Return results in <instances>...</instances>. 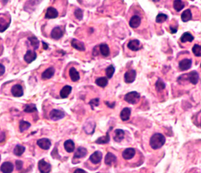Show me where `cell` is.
<instances>
[{
	"mask_svg": "<svg viewBox=\"0 0 201 173\" xmlns=\"http://www.w3.org/2000/svg\"><path fill=\"white\" fill-rule=\"evenodd\" d=\"M166 142L165 137L161 133H155L150 139V146L153 150H157L162 147Z\"/></svg>",
	"mask_w": 201,
	"mask_h": 173,
	"instance_id": "6da1fadb",
	"label": "cell"
},
{
	"mask_svg": "<svg viewBox=\"0 0 201 173\" xmlns=\"http://www.w3.org/2000/svg\"><path fill=\"white\" fill-rule=\"evenodd\" d=\"M199 79V76L198 73L196 71H192L188 74H185L180 75L179 77V78H178L177 81L178 83H180V84L182 81H188L191 84L196 85L198 83Z\"/></svg>",
	"mask_w": 201,
	"mask_h": 173,
	"instance_id": "7a4b0ae2",
	"label": "cell"
},
{
	"mask_svg": "<svg viewBox=\"0 0 201 173\" xmlns=\"http://www.w3.org/2000/svg\"><path fill=\"white\" fill-rule=\"evenodd\" d=\"M10 15L8 13H0V32H3L10 25Z\"/></svg>",
	"mask_w": 201,
	"mask_h": 173,
	"instance_id": "3957f363",
	"label": "cell"
},
{
	"mask_svg": "<svg viewBox=\"0 0 201 173\" xmlns=\"http://www.w3.org/2000/svg\"><path fill=\"white\" fill-rule=\"evenodd\" d=\"M141 95L137 91H131L124 96V100L131 104H137L139 101Z\"/></svg>",
	"mask_w": 201,
	"mask_h": 173,
	"instance_id": "277c9868",
	"label": "cell"
},
{
	"mask_svg": "<svg viewBox=\"0 0 201 173\" xmlns=\"http://www.w3.org/2000/svg\"><path fill=\"white\" fill-rule=\"evenodd\" d=\"M137 72L135 70H129L124 74L125 82L128 84L132 83L136 79Z\"/></svg>",
	"mask_w": 201,
	"mask_h": 173,
	"instance_id": "5b68a950",
	"label": "cell"
},
{
	"mask_svg": "<svg viewBox=\"0 0 201 173\" xmlns=\"http://www.w3.org/2000/svg\"><path fill=\"white\" fill-rule=\"evenodd\" d=\"M38 169L41 173H49L51 170V166L49 163L46 162L44 159L38 162Z\"/></svg>",
	"mask_w": 201,
	"mask_h": 173,
	"instance_id": "8992f818",
	"label": "cell"
},
{
	"mask_svg": "<svg viewBox=\"0 0 201 173\" xmlns=\"http://www.w3.org/2000/svg\"><path fill=\"white\" fill-rule=\"evenodd\" d=\"M65 114L63 111L57 109H54L53 110L51 111V112L49 113L50 118L54 121L59 120L65 117Z\"/></svg>",
	"mask_w": 201,
	"mask_h": 173,
	"instance_id": "52a82bcc",
	"label": "cell"
},
{
	"mask_svg": "<svg viewBox=\"0 0 201 173\" xmlns=\"http://www.w3.org/2000/svg\"><path fill=\"white\" fill-rule=\"evenodd\" d=\"M192 64V60L191 59L185 58L180 61L178 66L180 71H184L191 68Z\"/></svg>",
	"mask_w": 201,
	"mask_h": 173,
	"instance_id": "ba28073f",
	"label": "cell"
},
{
	"mask_svg": "<svg viewBox=\"0 0 201 173\" xmlns=\"http://www.w3.org/2000/svg\"><path fill=\"white\" fill-rule=\"evenodd\" d=\"M95 127H96V124L94 121H87L85 123L84 129L86 133L88 134H92L95 131Z\"/></svg>",
	"mask_w": 201,
	"mask_h": 173,
	"instance_id": "9c48e42d",
	"label": "cell"
},
{
	"mask_svg": "<svg viewBox=\"0 0 201 173\" xmlns=\"http://www.w3.org/2000/svg\"><path fill=\"white\" fill-rule=\"evenodd\" d=\"M11 93L15 97H21L24 95L23 88L20 84H16L11 89Z\"/></svg>",
	"mask_w": 201,
	"mask_h": 173,
	"instance_id": "30bf717a",
	"label": "cell"
},
{
	"mask_svg": "<svg viewBox=\"0 0 201 173\" xmlns=\"http://www.w3.org/2000/svg\"><path fill=\"white\" fill-rule=\"evenodd\" d=\"M37 144L41 148L45 150H47L48 149H49V148L51 146V142L49 139L46 138L39 139L37 141Z\"/></svg>",
	"mask_w": 201,
	"mask_h": 173,
	"instance_id": "8fae6325",
	"label": "cell"
},
{
	"mask_svg": "<svg viewBox=\"0 0 201 173\" xmlns=\"http://www.w3.org/2000/svg\"><path fill=\"white\" fill-rule=\"evenodd\" d=\"M58 16V12L57 10L53 7H49L47 10L45 18L46 19H54L57 18Z\"/></svg>",
	"mask_w": 201,
	"mask_h": 173,
	"instance_id": "7c38bea8",
	"label": "cell"
},
{
	"mask_svg": "<svg viewBox=\"0 0 201 173\" xmlns=\"http://www.w3.org/2000/svg\"><path fill=\"white\" fill-rule=\"evenodd\" d=\"M0 170L2 173H11L14 170V165L11 162L6 161L2 164Z\"/></svg>",
	"mask_w": 201,
	"mask_h": 173,
	"instance_id": "4fadbf2b",
	"label": "cell"
},
{
	"mask_svg": "<svg viewBox=\"0 0 201 173\" xmlns=\"http://www.w3.org/2000/svg\"><path fill=\"white\" fill-rule=\"evenodd\" d=\"M63 35V31L59 26H56L54 28L51 33V37L55 40H58L61 38Z\"/></svg>",
	"mask_w": 201,
	"mask_h": 173,
	"instance_id": "5bb4252c",
	"label": "cell"
},
{
	"mask_svg": "<svg viewBox=\"0 0 201 173\" xmlns=\"http://www.w3.org/2000/svg\"><path fill=\"white\" fill-rule=\"evenodd\" d=\"M37 53L32 50H28L26 51V54L24 57V60L28 64H30L33 62L37 58Z\"/></svg>",
	"mask_w": 201,
	"mask_h": 173,
	"instance_id": "9a60e30c",
	"label": "cell"
},
{
	"mask_svg": "<svg viewBox=\"0 0 201 173\" xmlns=\"http://www.w3.org/2000/svg\"><path fill=\"white\" fill-rule=\"evenodd\" d=\"M141 18L139 16L135 15L131 18L129 22V25L132 28H137L141 25Z\"/></svg>",
	"mask_w": 201,
	"mask_h": 173,
	"instance_id": "2e32d148",
	"label": "cell"
},
{
	"mask_svg": "<svg viewBox=\"0 0 201 173\" xmlns=\"http://www.w3.org/2000/svg\"><path fill=\"white\" fill-rule=\"evenodd\" d=\"M71 46L79 51H84L85 50L84 43L75 38L72 40Z\"/></svg>",
	"mask_w": 201,
	"mask_h": 173,
	"instance_id": "e0dca14e",
	"label": "cell"
},
{
	"mask_svg": "<svg viewBox=\"0 0 201 173\" xmlns=\"http://www.w3.org/2000/svg\"><path fill=\"white\" fill-rule=\"evenodd\" d=\"M128 48L133 51H137L141 49L140 47V41L138 40H130L128 43Z\"/></svg>",
	"mask_w": 201,
	"mask_h": 173,
	"instance_id": "ac0fdd59",
	"label": "cell"
},
{
	"mask_svg": "<svg viewBox=\"0 0 201 173\" xmlns=\"http://www.w3.org/2000/svg\"><path fill=\"white\" fill-rule=\"evenodd\" d=\"M135 154V150L133 148H128L125 149L123 152H122V157L124 158L125 160H130L134 157Z\"/></svg>",
	"mask_w": 201,
	"mask_h": 173,
	"instance_id": "d6986e66",
	"label": "cell"
},
{
	"mask_svg": "<svg viewBox=\"0 0 201 173\" xmlns=\"http://www.w3.org/2000/svg\"><path fill=\"white\" fill-rule=\"evenodd\" d=\"M102 158V154L100 151H95L90 156V160L93 164H98L101 161Z\"/></svg>",
	"mask_w": 201,
	"mask_h": 173,
	"instance_id": "ffe728a7",
	"label": "cell"
},
{
	"mask_svg": "<svg viewBox=\"0 0 201 173\" xmlns=\"http://www.w3.org/2000/svg\"><path fill=\"white\" fill-rule=\"evenodd\" d=\"M69 77H70V79H71V81L73 82H77V81H79V79H80V75H79V72L77 71V70L74 67H71L69 69Z\"/></svg>",
	"mask_w": 201,
	"mask_h": 173,
	"instance_id": "44dd1931",
	"label": "cell"
},
{
	"mask_svg": "<svg viewBox=\"0 0 201 173\" xmlns=\"http://www.w3.org/2000/svg\"><path fill=\"white\" fill-rule=\"evenodd\" d=\"M72 90V88L71 86L68 85H65L60 91V93H59L60 97L63 99L67 98L69 94L71 93Z\"/></svg>",
	"mask_w": 201,
	"mask_h": 173,
	"instance_id": "7402d4cb",
	"label": "cell"
},
{
	"mask_svg": "<svg viewBox=\"0 0 201 173\" xmlns=\"http://www.w3.org/2000/svg\"><path fill=\"white\" fill-rule=\"evenodd\" d=\"M55 74V69L54 67H49L45 70L41 75V78L43 79H51Z\"/></svg>",
	"mask_w": 201,
	"mask_h": 173,
	"instance_id": "603a6c76",
	"label": "cell"
},
{
	"mask_svg": "<svg viewBox=\"0 0 201 173\" xmlns=\"http://www.w3.org/2000/svg\"><path fill=\"white\" fill-rule=\"evenodd\" d=\"M116 162V157L111 152H108L105 157V163L107 166H111Z\"/></svg>",
	"mask_w": 201,
	"mask_h": 173,
	"instance_id": "cb8c5ba5",
	"label": "cell"
},
{
	"mask_svg": "<svg viewBox=\"0 0 201 173\" xmlns=\"http://www.w3.org/2000/svg\"><path fill=\"white\" fill-rule=\"evenodd\" d=\"M131 114V109L128 107H125L121 111L120 113V118L123 121H126L129 119Z\"/></svg>",
	"mask_w": 201,
	"mask_h": 173,
	"instance_id": "d4e9b609",
	"label": "cell"
},
{
	"mask_svg": "<svg viewBox=\"0 0 201 173\" xmlns=\"http://www.w3.org/2000/svg\"><path fill=\"white\" fill-rule=\"evenodd\" d=\"M87 154V150L84 147H79L74 154V158H81L85 157Z\"/></svg>",
	"mask_w": 201,
	"mask_h": 173,
	"instance_id": "484cf974",
	"label": "cell"
},
{
	"mask_svg": "<svg viewBox=\"0 0 201 173\" xmlns=\"http://www.w3.org/2000/svg\"><path fill=\"white\" fill-rule=\"evenodd\" d=\"M100 50L101 55L104 57H107L110 55V47L108 46V44L103 43L101 44L100 46Z\"/></svg>",
	"mask_w": 201,
	"mask_h": 173,
	"instance_id": "4316f807",
	"label": "cell"
},
{
	"mask_svg": "<svg viewBox=\"0 0 201 173\" xmlns=\"http://www.w3.org/2000/svg\"><path fill=\"white\" fill-rule=\"evenodd\" d=\"M192 18V14L190 9H186L181 14V20L184 22L190 21Z\"/></svg>",
	"mask_w": 201,
	"mask_h": 173,
	"instance_id": "83f0119b",
	"label": "cell"
},
{
	"mask_svg": "<svg viewBox=\"0 0 201 173\" xmlns=\"http://www.w3.org/2000/svg\"><path fill=\"white\" fill-rule=\"evenodd\" d=\"M194 40V37L189 32H185L180 38V41L183 43L192 42Z\"/></svg>",
	"mask_w": 201,
	"mask_h": 173,
	"instance_id": "f1b7e54d",
	"label": "cell"
},
{
	"mask_svg": "<svg viewBox=\"0 0 201 173\" xmlns=\"http://www.w3.org/2000/svg\"><path fill=\"white\" fill-rule=\"evenodd\" d=\"M125 132L121 129H116L115 130V136L114 137V140L116 142H121L124 138Z\"/></svg>",
	"mask_w": 201,
	"mask_h": 173,
	"instance_id": "f546056e",
	"label": "cell"
},
{
	"mask_svg": "<svg viewBox=\"0 0 201 173\" xmlns=\"http://www.w3.org/2000/svg\"><path fill=\"white\" fill-rule=\"evenodd\" d=\"M63 146L65 150L68 152H73L75 150V144L74 142L71 140H68L65 141L63 144Z\"/></svg>",
	"mask_w": 201,
	"mask_h": 173,
	"instance_id": "4dcf8cb0",
	"label": "cell"
},
{
	"mask_svg": "<svg viewBox=\"0 0 201 173\" xmlns=\"http://www.w3.org/2000/svg\"><path fill=\"white\" fill-rule=\"evenodd\" d=\"M95 84L100 87H105L108 84V79H107V77H105L98 78L95 80Z\"/></svg>",
	"mask_w": 201,
	"mask_h": 173,
	"instance_id": "1f68e13d",
	"label": "cell"
},
{
	"mask_svg": "<svg viewBox=\"0 0 201 173\" xmlns=\"http://www.w3.org/2000/svg\"><path fill=\"white\" fill-rule=\"evenodd\" d=\"M28 41L30 42V44L31 45L32 47L34 48V50H37L39 46H40V41L37 37L35 36H32V37H28Z\"/></svg>",
	"mask_w": 201,
	"mask_h": 173,
	"instance_id": "d6a6232c",
	"label": "cell"
},
{
	"mask_svg": "<svg viewBox=\"0 0 201 173\" xmlns=\"http://www.w3.org/2000/svg\"><path fill=\"white\" fill-rule=\"evenodd\" d=\"M109 131H108L106 132V136H104L98 138L95 142L97 144H106L108 142H109L110 140V134H109Z\"/></svg>",
	"mask_w": 201,
	"mask_h": 173,
	"instance_id": "836d02e7",
	"label": "cell"
},
{
	"mask_svg": "<svg viewBox=\"0 0 201 173\" xmlns=\"http://www.w3.org/2000/svg\"><path fill=\"white\" fill-rule=\"evenodd\" d=\"M173 6L175 10L177 12H180L182 10H183V8L185 7V4L182 1L175 0L174 1Z\"/></svg>",
	"mask_w": 201,
	"mask_h": 173,
	"instance_id": "e575fe53",
	"label": "cell"
},
{
	"mask_svg": "<svg viewBox=\"0 0 201 173\" xmlns=\"http://www.w3.org/2000/svg\"><path fill=\"white\" fill-rule=\"evenodd\" d=\"M25 151L26 147L21 145H16L14 149V154L16 156L20 157L25 152Z\"/></svg>",
	"mask_w": 201,
	"mask_h": 173,
	"instance_id": "d590c367",
	"label": "cell"
},
{
	"mask_svg": "<svg viewBox=\"0 0 201 173\" xmlns=\"http://www.w3.org/2000/svg\"><path fill=\"white\" fill-rule=\"evenodd\" d=\"M115 71V68L113 65H110L106 68L105 73L107 79H111L113 77Z\"/></svg>",
	"mask_w": 201,
	"mask_h": 173,
	"instance_id": "8d00e7d4",
	"label": "cell"
},
{
	"mask_svg": "<svg viewBox=\"0 0 201 173\" xmlns=\"http://www.w3.org/2000/svg\"><path fill=\"white\" fill-rule=\"evenodd\" d=\"M165 87H166V85H165V84L164 81L162 79H158L157 80V81L156 82V84H155L156 90L158 92L162 91V90H164L165 89Z\"/></svg>",
	"mask_w": 201,
	"mask_h": 173,
	"instance_id": "74e56055",
	"label": "cell"
},
{
	"mask_svg": "<svg viewBox=\"0 0 201 173\" xmlns=\"http://www.w3.org/2000/svg\"><path fill=\"white\" fill-rule=\"evenodd\" d=\"M31 124L28 122V121H26L21 120L20 122V125H19V128L20 130L21 131V132L26 131V130H28L30 127H31Z\"/></svg>",
	"mask_w": 201,
	"mask_h": 173,
	"instance_id": "f35d334b",
	"label": "cell"
},
{
	"mask_svg": "<svg viewBox=\"0 0 201 173\" xmlns=\"http://www.w3.org/2000/svg\"><path fill=\"white\" fill-rule=\"evenodd\" d=\"M192 51L196 57H201V46L200 45L195 44L192 48Z\"/></svg>",
	"mask_w": 201,
	"mask_h": 173,
	"instance_id": "ab89813d",
	"label": "cell"
},
{
	"mask_svg": "<svg viewBox=\"0 0 201 173\" xmlns=\"http://www.w3.org/2000/svg\"><path fill=\"white\" fill-rule=\"evenodd\" d=\"M168 18V16L166 14L164 13H159L157 16L155 21L157 23H162L165 21H166Z\"/></svg>",
	"mask_w": 201,
	"mask_h": 173,
	"instance_id": "60d3db41",
	"label": "cell"
},
{
	"mask_svg": "<svg viewBox=\"0 0 201 173\" xmlns=\"http://www.w3.org/2000/svg\"><path fill=\"white\" fill-rule=\"evenodd\" d=\"M24 112L28 113H34V112H37V108L36 105L34 104H27L26 106L24 108Z\"/></svg>",
	"mask_w": 201,
	"mask_h": 173,
	"instance_id": "b9f144b4",
	"label": "cell"
},
{
	"mask_svg": "<svg viewBox=\"0 0 201 173\" xmlns=\"http://www.w3.org/2000/svg\"><path fill=\"white\" fill-rule=\"evenodd\" d=\"M74 16L78 20H82L83 18V11L81 8H77L74 12Z\"/></svg>",
	"mask_w": 201,
	"mask_h": 173,
	"instance_id": "7bdbcfd3",
	"label": "cell"
},
{
	"mask_svg": "<svg viewBox=\"0 0 201 173\" xmlns=\"http://www.w3.org/2000/svg\"><path fill=\"white\" fill-rule=\"evenodd\" d=\"M99 104H100V99L99 98L94 99L91 100L89 102V104L91 105L92 110L95 107H98L99 105Z\"/></svg>",
	"mask_w": 201,
	"mask_h": 173,
	"instance_id": "ee69618b",
	"label": "cell"
},
{
	"mask_svg": "<svg viewBox=\"0 0 201 173\" xmlns=\"http://www.w3.org/2000/svg\"><path fill=\"white\" fill-rule=\"evenodd\" d=\"M16 168L17 170H21L23 166V162L21 160H16Z\"/></svg>",
	"mask_w": 201,
	"mask_h": 173,
	"instance_id": "f6af8a7d",
	"label": "cell"
},
{
	"mask_svg": "<svg viewBox=\"0 0 201 173\" xmlns=\"http://www.w3.org/2000/svg\"><path fill=\"white\" fill-rule=\"evenodd\" d=\"M178 27L176 26H169V29H170V31H171V34H176V32L178 31Z\"/></svg>",
	"mask_w": 201,
	"mask_h": 173,
	"instance_id": "bcb514c9",
	"label": "cell"
},
{
	"mask_svg": "<svg viewBox=\"0 0 201 173\" xmlns=\"http://www.w3.org/2000/svg\"><path fill=\"white\" fill-rule=\"evenodd\" d=\"M5 67L2 64H0V76L3 75V74H4L5 73Z\"/></svg>",
	"mask_w": 201,
	"mask_h": 173,
	"instance_id": "7dc6e473",
	"label": "cell"
},
{
	"mask_svg": "<svg viewBox=\"0 0 201 173\" xmlns=\"http://www.w3.org/2000/svg\"><path fill=\"white\" fill-rule=\"evenodd\" d=\"M105 104H106V105H108V107H110V108H113L114 107V106L115 105V102H114V103H112V104H110L109 102H108V101H105Z\"/></svg>",
	"mask_w": 201,
	"mask_h": 173,
	"instance_id": "c3c4849f",
	"label": "cell"
},
{
	"mask_svg": "<svg viewBox=\"0 0 201 173\" xmlns=\"http://www.w3.org/2000/svg\"><path fill=\"white\" fill-rule=\"evenodd\" d=\"M74 173H87L85 170H82V169H80V168H77V170H75Z\"/></svg>",
	"mask_w": 201,
	"mask_h": 173,
	"instance_id": "681fc988",
	"label": "cell"
},
{
	"mask_svg": "<svg viewBox=\"0 0 201 173\" xmlns=\"http://www.w3.org/2000/svg\"><path fill=\"white\" fill-rule=\"evenodd\" d=\"M42 44H43V48H44V49L45 50H47L48 48V44H47L46 42H44V41H42Z\"/></svg>",
	"mask_w": 201,
	"mask_h": 173,
	"instance_id": "f907efd6",
	"label": "cell"
},
{
	"mask_svg": "<svg viewBox=\"0 0 201 173\" xmlns=\"http://www.w3.org/2000/svg\"></svg>",
	"mask_w": 201,
	"mask_h": 173,
	"instance_id": "816d5d0a",
	"label": "cell"
},
{
	"mask_svg": "<svg viewBox=\"0 0 201 173\" xmlns=\"http://www.w3.org/2000/svg\"></svg>",
	"mask_w": 201,
	"mask_h": 173,
	"instance_id": "f5cc1de1",
	"label": "cell"
},
{
	"mask_svg": "<svg viewBox=\"0 0 201 173\" xmlns=\"http://www.w3.org/2000/svg\"></svg>",
	"mask_w": 201,
	"mask_h": 173,
	"instance_id": "db71d44e",
	"label": "cell"
}]
</instances>
